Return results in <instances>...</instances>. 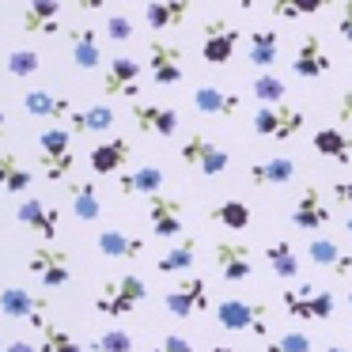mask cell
<instances>
[{
	"instance_id": "9f6ffc18",
	"label": "cell",
	"mask_w": 352,
	"mask_h": 352,
	"mask_svg": "<svg viewBox=\"0 0 352 352\" xmlns=\"http://www.w3.org/2000/svg\"><path fill=\"white\" fill-rule=\"evenodd\" d=\"M349 311H352V288H349Z\"/></svg>"
},
{
	"instance_id": "f546056e",
	"label": "cell",
	"mask_w": 352,
	"mask_h": 352,
	"mask_svg": "<svg viewBox=\"0 0 352 352\" xmlns=\"http://www.w3.org/2000/svg\"><path fill=\"white\" fill-rule=\"evenodd\" d=\"M193 265H197V239H193V235H182L167 254H160V258H155V273H163V276L190 273Z\"/></svg>"
},
{
	"instance_id": "cb8c5ba5",
	"label": "cell",
	"mask_w": 352,
	"mask_h": 352,
	"mask_svg": "<svg viewBox=\"0 0 352 352\" xmlns=\"http://www.w3.org/2000/svg\"><path fill=\"white\" fill-rule=\"evenodd\" d=\"M163 167H155V163H140V167L133 170H122L118 175V190L125 193V197H152V193H163Z\"/></svg>"
},
{
	"instance_id": "d6986e66",
	"label": "cell",
	"mask_w": 352,
	"mask_h": 352,
	"mask_svg": "<svg viewBox=\"0 0 352 352\" xmlns=\"http://www.w3.org/2000/svg\"><path fill=\"white\" fill-rule=\"evenodd\" d=\"M129 114H133V122H137V129L148 133V137H175V133H178V110L175 107L133 99Z\"/></svg>"
},
{
	"instance_id": "ee69618b",
	"label": "cell",
	"mask_w": 352,
	"mask_h": 352,
	"mask_svg": "<svg viewBox=\"0 0 352 352\" xmlns=\"http://www.w3.org/2000/svg\"><path fill=\"white\" fill-rule=\"evenodd\" d=\"M148 352H193V341H190V337H182V333H167L160 344H152Z\"/></svg>"
},
{
	"instance_id": "4fadbf2b",
	"label": "cell",
	"mask_w": 352,
	"mask_h": 352,
	"mask_svg": "<svg viewBox=\"0 0 352 352\" xmlns=\"http://www.w3.org/2000/svg\"><path fill=\"white\" fill-rule=\"evenodd\" d=\"M182 212H186L182 197L152 193V197H148V223H152V235L155 239H182V231H186Z\"/></svg>"
},
{
	"instance_id": "f6af8a7d",
	"label": "cell",
	"mask_w": 352,
	"mask_h": 352,
	"mask_svg": "<svg viewBox=\"0 0 352 352\" xmlns=\"http://www.w3.org/2000/svg\"><path fill=\"white\" fill-rule=\"evenodd\" d=\"M337 34L352 46V0H341V16H337Z\"/></svg>"
},
{
	"instance_id": "74e56055",
	"label": "cell",
	"mask_w": 352,
	"mask_h": 352,
	"mask_svg": "<svg viewBox=\"0 0 352 352\" xmlns=\"http://www.w3.org/2000/svg\"><path fill=\"white\" fill-rule=\"evenodd\" d=\"M250 91H254V99H258V107H276V102H284V95H288V84H284L280 76H273V72H258V76L250 80Z\"/></svg>"
},
{
	"instance_id": "ab89813d",
	"label": "cell",
	"mask_w": 352,
	"mask_h": 352,
	"mask_svg": "<svg viewBox=\"0 0 352 352\" xmlns=\"http://www.w3.org/2000/svg\"><path fill=\"white\" fill-rule=\"evenodd\" d=\"M4 69H8V76L27 80V76H34V72L42 69V54L38 50H12L8 61H4Z\"/></svg>"
},
{
	"instance_id": "603a6c76",
	"label": "cell",
	"mask_w": 352,
	"mask_h": 352,
	"mask_svg": "<svg viewBox=\"0 0 352 352\" xmlns=\"http://www.w3.org/2000/svg\"><path fill=\"white\" fill-rule=\"evenodd\" d=\"M95 246H99V254L110 261H133V258L144 254V239L129 235L125 228H102L99 235H95Z\"/></svg>"
},
{
	"instance_id": "c3c4849f",
	"label": "cell",
	"mask_w": 352,
	"mask_h": 352,
	"mask_svg": "<svg viewBox=\"0 0 352 352\" xmlns=\"http://www.w3.org/2000/svg\"><path fill=\"white\" fill-rule=\"evenodd\" d=\"M4 352H42V349H38V344H31V341H19V337H16V341L4 344Z\"/></svg>"
},
{
	"instance_id": "4dcf8cb0",
	"label": "cell",
	"mask_w": 352,
	"mask_h": 352,
	"mask_svg": "<svg viewBox=\"0 0 352 352\" xmlns=\"http://www.w3.org/2000/svg\"><path fill=\"white\" fill-rule=\"evenodd\" d=\"M276 57H280V34L273 31V27H261V31H250V46H246V61L254 65V69L269 72L276 65Z\"/></svg>"
},
{
	"instance_id": "db71d44e",
	"label": "cell",
	"mask_w": 352,
	"mask_h": 352,
	"mask_svg": "<svg viewBox=\"0 0 352 352\" xmlns=\"http://www.w3.org/2000/svg\"><path fill=\"white\" fill-rule=\"evenodd\" d=\"M322 352H349V349H341V344H329V349H322Z\"/></svg>"
},
{
	"instance_id": "2e32d148",
	"label": "cell",
	"mask_w": 352,
	"mask_h": 352,
	"mask_svg": "<svg viewBox=\"0 0 352 352\" xmlns=\"http://www.w3.org/2000/svg\"><path fill=\"white\" fill-rule=\"evenodd\" d=\"M133 160V140L129 137H110L99 140V144L87 152V163H91V175L95 178H110V175H122Z\"/></svg>"
},
{
	"instance_id": "9a60e30c",
	"label": "cell",
	"mask_w": 352,
	"mask_h": 352,
	"mask_svg": "<svg viewBox=\"0 0 352 352\" xmlns=\"http://www.w3.org/2000/svg\"><path fill=\"white\" fill-rule=\"evenodd\" d=\"M102 95L107 99H137L140 95V61L137 57H110L102 72Z\"/></svg>"
},
{
	"instance_id": "681fc988",
	"label": "cell",
	"mask_w": 352,
	"mask_h": 352,
	"mask_svg": "<svg viewBox=\"0 0 352 352\" xmlns=\"http://www.w3.org/2000/svg\"><path fill=\"white\" fill-rule=\"evenodd\" d=\"M76 8L80 12H102L107 8V0H76Z\"/></svg>"
},
{
	"instance_id": "8d00e7d4",
	"label": "cell",
	"mask_w": 352,
	"mask_h": 352,
	"mask_svg": "<svg viewBox=\"0 0 352 352\" xmlns=\"http://www.w3.org/2000/svg\"><path fill=\"white\" fill-rule=\"evenodd\" d=\"M333 0H273V16L276 19H311V16H322Z\"/></svg>"
},
{
	"instance_id": "44dd1931",
	"label": "cell",
	"mask_w": 352,
	"mask_h": 352,
	"mask_svg": "<svg viewBox=\"0 0 352 352\" xmlns=\"http://www.w3.org/2000/svg\"><path fill=\"white\" fill-rule=\"evenodd\" d=\"M23 110L31 118H38V122L61 125V122H69V118H72V110H76V107H72L65 95L50 91V87H34V91L23 95Z\"/></svg>"
},
{
	"instance_id": "e0dca14e",
	"label": "cell",
	"mask_w": 352,
	"mask_h": 352,
	"mask_svg": "<svg viewBox=\"0 0 352 352\" xmlns=\"http://www.w3.org/2000/svg\"><path fill=\"white\" fill-rule=\"evenodd\" d=\"M148 72L160 87H175L182 84V46H170L163 38L148 42Z\"/></svg>"
},
{
	"instance_id": "e575fe53",
	"label": "cell",
	"mask_w": 352,
	"mask_h": 352,
	"mask_svg": "<svg viewBox=\"0 0 352 352\" xmlns=\"http://www.w3.org/2000/svg\"><path fill=\"white\" fill-rule=\"evenodd\" d=\"M208 220L220 223V228H228V231H246V228H250V220H254V212H250L246 201L228 197V201H220V205L208 208Z\"/></svg>"
},
{
	"instance_id": "5bb4252c",
	"label": "cell",
	"mask_w": 352,
	"mask_h": 352,
	"mask_svg": "<svg viewBox=\"0 0 352 352\" xmlns=\"http://www.w3.org/2000/svg\"><path fill=\"white\" fill-rule=\"evenodd\" d=\"M216 269L228 284H243L254 276V250L246 243H231V239H216L212 243Z\"/></svg>"
},
{
	"instance_id": "f35d334b",
	"label": "cell",
	"mask_w": 352,
	"mask_h": 352,
	"mask_svg": "<svg viewBox=\"0 0 352 352\" xmlns=\"http://www.w3.org/2000/svg\"><path fill=\"white\" fill-rule=\"evenodd\" d=\"M38 333H42V344H38L42 352H80V341L57 322H42Z\"/></svg>"
},
{
	"instance_id": "5b68a950",
	"label": "cell",
	"mask_w": 352,
	"mask_h": 352,
	"mask_svg": "<svg viewBox=\"0 0 352 352\" xmlns=\"http://www.w3.org/2000/svg\"><path fill=\"white\" fill-rule=\"evenodd\" d=\"M178 160H182L186 167L201 170L205 178H220L223 170L231 167V152L223 144H216L212 137H205V133H190V137L182 140V148H178Z\"/></svg>"
},
{
	"instance_id": "7a4b0ae2",
	"label": "cell",
	"mask_w": 352,
	"mask_h": 352,
	"mask_svg": "<svg viewBox=\"0 0 352 352\" xmlns=\"http://www.w3.org/2000/svg\"><path fill=\"white\" fill-rule=\"evenodd\" d=\"M38 167L50 182H69L72 167H76L72 129H65V125H46V129L38 133Z\"/></svg>"
},
{
	"instance_id": "ac0fdd59",
	"label": "cell",
	"mask_w": 352,
	"mask_h": 352,
	"mask_svg": "<svg viewBox=\"0 0 352 352\" xmlns=\"http://www.w3.org/2000/svg\"><path fill=\"white\" fill-rule=\"evenodd\" d=\"M19 27L23 34H61V0H27L23 8H19Z\"/></svg>"
},
{
	"instance_id": "816d5d0a",
	"label": "cell",
	"mask_w": 352,
	"mask_h": 352,
	"mask_svg": "<svg viewBox=\"0 0 352 352\" xmlns=\"http://www.w3.org/2000/svg\"><path fill=\"white\" fill-rule=\"evenodd\" d=\"M231 4H235V8H243V12H250V8H254V0H231Z\"/></svg>"
},
{
	"instance_id": "7dc6e473",
	"label": "cell",
	"mask_w": 352,
	"mask_h": 352,
	"mask_svg": "<svg viewBox=\"0 0 352 352\" xmlns=\"http://www.w3.org/2000/svg\"><path fill=\"white\" fill-rule=\"evenodd\" d=\"M333 197L341 201V205H352V178H344V182H333Z\"/></svg>"
},
{
	"instance_id": "83f0119b",
	"label": "cell",
	"mask_w": 352,
	"mask_h": 352,
	"mask_svg": "<svg viewBox=\"0 0 352 352\" xmlns=\"http://www.w3.org/2000/svg\"><path fill=\"white\" fill-rule=\"evenodd\" d=\"M193 107H197V114H208V118H231V114H239L243 99L235 91L216 87V84H201L193 91Z\"/></svg>"
},
{
	"instance_id": "7c38bea8",
	"label": "cell",
	"mask_w": 352,
	"mask_h": 352,
	"mask_svg": "<svg viewBox=\"0 0 352 352\" xmlns=\"http://www.w3.org/2000/svg\"><path fill=\"white\" fill-rule=\"evenodd\" d=\"M16 223L27 228L31 235H38L42 243H54L57 231H61V208L46 205V201H38V197H23L16 208Z\"/></svg>"
},
{
	"instance_id": "d4e9b609",
	"label": "cell",
	"mask_w": 352,
	"mask_h": 352,
	"mask_svg": "<svg viewBox=\"0 0 352 352\" xmlns=\"http://www.w3.org/2000/svg\"><path fill=\"white\" fill-rule=\"evenodd\" d=\"M296 175H299V163L292 155H269V160L250 163V170H246L250 186H288Z\"/></svg>"
},
{
	"instance_id": "d590c367",
	"label": "cell",
	"mask_w": 352,
	"mask_h": 352,
	"mask_svg": "<svg viewBox=\"0 0 352 352\" xmlns=\"http://www.w3.org/2000/svg\"><path fill=\"white\" fill-rule=\"evenodd\" d=\"M72 212H76V220L84 223H95L102 216V197H99V186L95 182H72Z\"/></svg>"
},
{
	"instance_id": "484cf974",
	"label": "cell",
	"mask_w": 352,
	"mask_h": 352,
	"mask_svg": "<svg viewBox=\"0 0 352 352\" xmlns=\"http://www.w3.org/2000/svg\"><path fill=\"white\" fill-rule=\"evenodd\" d=\"M307 258H311L318 269L333 273V276H349L352 273V254L341 250V246H337L333 239H326V235H322V239L314 235L311 243H307Z\"/></svg>"
},
{
	"instance_id": "52a82bcc",
	"label": "cell",
	"mask_w": 352,
	"mask_h": 352,
	"mask_svg": "<svg viewBox=\"0 0 352 352\" xmlns=\"http://www.w3.org/2000/svg\"><path fill=\"white\" fill-rule=\"evenodd\" d=\"M307 125V114L296 107H284V102H276V107H258V114H254V133L258 137H269V140H292L299 137Z\"/></svg>"
},
{
	"instance_id": "ffe728a7",
	"label": "cell",
	"mask_w": 352,
	"mask_h": 352,
	"mask_svg": "<svg viewBox=\"0 0 352 352\" xmlns=\"http://www.w3.org/2000/svg\"><path fill=\"white\" fill-rule=\"evenodd\" d=\"M329 220H333V212H329L322 190H318V186H303L299 201L292 205V228H299V231H318V228H326Z\"/></svg>"
},
{
	"instance_id": "30bf717a",
	"label": "cell",
	"mask_w": 352,
	"mask_h": 352,
	"mask_svg": "<svg viewBox=\"0 0 352 352\" xmlns=\"http://www.w3.org/2000/svg\"><path fill=\"white\" fill-rule=\"evenodd\" d=\"M163 307H167L175 318H193V314L208 311V284H205V276H182L178 284H170L167 296H163Z\"/></svg>"
},
{
	"instance_id": "4316f807",
	"label": "cell",
	"mask_w": 352,
	"mask_h": 352,
	"mask_svg": "<svg viewBox=\"0 0 352 352\" xmlns=\"http://www.w3.org/2000/svg\"><path fill=\"white\" fill-rule=\"evenodd\" d=\"M69 50H72V65L76 69H99L102 65V34L95 27H72Z\"/></svg>"
},
{
	"instance_id": "9c48e42d",
	"label": "cell",
	"mask_w": 352,
	"mask_h": 352,
	"mask_svg": "<svg viewBox=\"0 0 352 352\" xmlns=\"http://www.w3.org/2000/svg\"><path fill=\"white\" fill-rule=\"evenodd\" d=\"M239 27H231L228 19H208L205 27H201V61L205 65H228L231 57H235V46H239Z\"/></svg>"
},
{
	"instance_id": "7bdbcfd3",
	"label": "cell",
	"mask_w": 352,
	"mask_h": 352,
	"mask_svg": "<svg viewBox=\"0 0 352 352\" xmlns=\"http://www.w3.org/2000/svg\"><path fill=\"white\" fill-rule=\"evenodd\" d=\"M102 31H107L110 42H129V38H133V19H129V16H110Z\"/></svg>"
},
{
	"instance_id": "6f0895ef",
	"label": "cell",
	"mask_w": 352,
	"mask_h": 352,
	"mask_svg": "<svg viewBox=\"0 0 352 352\" xmlns=\"http://www.w3.org/2000/svg\"><path fill=\"white\" fill-rule=\"evenodd\" d=\"M0 352H4V337H0Z\"/></svg>"
},
{
	"instance_id": "ba28073f",
	"label": "cell",
	"mask_w": 352,
	"mask_h": 352,
	"mask_svg": "<svg viewBox=\"0 0 352 352\" xmlns=\"http://www.w3.org/2000/svg\"><path fill=\"white\" fill-rule=\"evenodd\" d=\"M46 311H50V296H42V292L19 288V284L0 288V314H4V318H19V322L38 329L42 322H46Z\"/></svg>"
},
{
	"instance_id": "f5cc1de1",
	"label": "cell",
	"mask_w": 352,
	"mask_h": 352,
	"mask_svg": "<svg viewBox=\"0 0 352 352\" xmlns=\"http://www.w3.org/2000/svg\"><path fill=\"white\" fill-rule=\"evenodd\" d=\"M208 352H239V349H228V344H212Z\"/></svg>"
},
{
	"instance_id": "277c9868",
	"label": "cell",
	"mask_w": 352,
	"mask_h": 352,
	"mask_svg": "<svg viewBox=\"0 0 352 352\" xmlns=\"http://www.w3.org/2000/svg\"><path fill=\"white\" fill-rule=\"evenodd\" d=\"M216 322L223 329H235V333H254V337H269V311L265 303H254L243 296H228L216 303Z\"/></svg>"
},
{
	"instance_id": "8992f818",
	"label": "cell",
	"mask_w": 352,
	"mask_h": 352,
	"mask_svg": "<svg viewBox=\"0 0 352 352\" xmlns=\"http://www.w3.org/2000/svg\"><path fill=\"white\" fill-rule=\"evenodd\" d=\"M27 273L38 276L42 288H65L72 280V258L54 243H38L27 254Z\"/></svg>"
},
{
	"instance_id": "1f68e13d",
	"label": "cell",
	"mask_w": 352,
	"mask_h": 352,
	"mask_svg": "<svg viewBox=\"0 0 352 352\" xmlns=\"http://www.w3.org/2000/svg\"><path fill=\"white\" fill-rule=\"evenodd\" d=\"M34 186V175L16 152H0V190L4 193H27Z\"/></svg>"
},
{
	"instance_id": "11a10c76",
	"label": "cell",
	"mask_w": 352,
	"mask_h": 352,
	"mask_svg": "<svg viewBox=\"0 0 352 352\" xmlns=\"http://www.w3.org/2000/svg\"><path fill=\"white\" fill-rule=\"evenodd\" d=\"M344 231H349V235H352V216H349V220H344Z\"/></svg>"
},
{
	"instance_id": "d6a6232c",
	"label": "cell",
	"mask_w": 352,
	"mask_h": 352,
	"mask_svg": "<svg viewBox=\"0 0 352 352\" xmlns=\"http://www.w3.org/2000/svg\"><path fill=\"white\" fill-rule=\"evenodd\" d=\"M114 110L110 107H84V110H72V118H69V125H72V133H80V137H91V133H110L114 129Z\"/></svg>"
},
{
	"instance_id": "3957f363",
	"label": "cell",
	"mask_w": 352,
	"mask_h": 352,
	"mask_svg": "<svg viewBox=\"0 0 352 352\" xmlns=\"http://www.w3.org/2000/svg\"><path fill=\"white\" fill-rule=\"evenodd\" d=\"M280 303L292 318L303 322H329L337 311V296L329 288H318V284H299V288H284Z\"/></svg>"
},
{
	"instance_id": "7402d4cb",
	"label": "cell",
	"mask_w": 352,
	"mask_h": 352,
	"mask_svg": "<svg viewBox=\"0 0 352 352\" xmlns=\"http://www.w3.org/2000/svg\"><path fill=\"white\" fill-rule=\"evenodd\" d=\"M193 0H148L144 4V23L148 31H178L190 19Z\"/></svg>"
},
{
	"instance_id": "836d02e7",
	"label": "cell",
	"mask_w": 352,
	"mask_h": 352,
	"mask_svg": "<svg viewBox=\"0 0 352 352\" xmlns=\"http://www.w3.org/2000/svg\"><path fill=\"white\" fill-rule=\"evenodd\" d=\"M261 258H265V265L273 269V276H280V280H296L299 276V258H296L288 239H273Z\"/></svg>"
},
{
	"instance_id": "f1b7e54d",
	"label": "cell",
	"mask_w": 352,
	"mask_h": 352,
	"mask_svg": "<svg viewBox=\"0 0 352 352\" xmlns=\"http://www.w3.org/2000/svg\"><path fill=\"white\" fill-rule=\"evenodd\" d=\"M311 148L322 155V160L352 163V137L341 129V125H322V129L311 137Z\"/></svg>"
},
{
	"instance_id": "f907efd6",
	"label": "cell",
	"mask_w": 352,
	"mask_h": 352,
	"mask_svg": "<svg viewBox=\"0 0 352 352\" xmlns=\"http://www.w3.org/2000/svg\"><path fill=\"white\" fill-rule=\"evenodd\" d=\"M8 137V118H4V110H0V140Z\"/></svg>"
},
{
	"instance_id": "60d3db41",
	"label": "cell",
	"mask_w": 352,
	"mask_h": 352,
	"mask_svg": "<svg viewBox=\"0 0 352 352\" xmlns=\"http://www.w3.org/2000/svg\"><path fill=\"white\" fill-rule=\"evenodd\" d=\"M87 349H91V352H133V349H137V341H133L129 329H107V333H99Z\"/></svg>"
},
{
	"instance_id": "6da1fadb",
	"label": "cell",
	"mask_w": 352,
	"mask_h": 352,
	"mask_svg": "<svg viewBox=\"0 0 352 352\" xmlns=\"http://www.w3.org/2000/svg\"><path fill=\"white\" fill-rule=\"evenodd\" d=\"M144 299H148L144 276L125 273V276H114V280H107L99 288V296H95V311H99L102 318H129Z\"/></svg>"
},
{
	"instance_id": "b9f144b4",
	"label": "cell",
	"mask_w": 352,
	"mask_h": 352,
	"mask_svg": "<svg viewBox=\"0 0 352 352\" xmlns=\"http://www.w3.org/2000/svg\"><path fill=\"white\" fill-rule=\"evenodd\" d=\"M265 352H311V337L296 329V333H284V337H276V341H269Z\"/></svg>"
},
{
	"instance_id": "bcb514c9",
	"label": "cell",
	"mask_w": 352,
	"mask_h": 352,
	"mask_svg": "<svg viewBox=\"0 0 352 352\" xmlns=\"http://www.w3.org/2000/svg\"><path fill=\"white\" fill-rule=\"evenodd\" d=\"M337 118L352 129V91H341V99H337Z\"/></svg>"
},
{
	"instance_id": "8fae6325",
	"label": "cell",
	"mask_w": 352,
	"mask_h": 352,
	"mask_svg": "<svg viewBox=\"0 0 352 352\" xmlns=\"http://www.w3.org/2000/svg\"><path fill=\"white\" fill-rule=\"evenodd\" d=\"M329 69H333V61H329V54H326V46H322L318 31H303L296 54H292V76L311 84V80H322Z\"/></svg>"
}]
</instances>
